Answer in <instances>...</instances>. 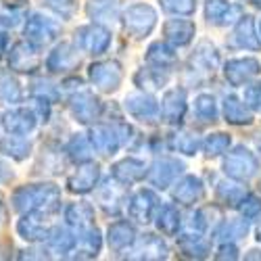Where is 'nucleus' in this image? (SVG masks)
<instances>
[{
	"label": "nucleus",
	"mask_w": 261,
	"mask_h": 261,
	"mask_svg": "<svg viewBox=\"0 0 261 261\" xmlns=\"http://www.w3.org/2000/svg\"><path fill=\"white\" fill-rule=\"evenodd\" d=\"M96 176H98L96 167H82V169H77V173L69 180L71 190H77V192L90 190L94 186V182H96Z\"/></svg>",
	"instance_id": "nucleus-4"
},
{
	"label": "nucleus",
	"mask_w": 261,
	"mask_h": 261,
	"mask_svg": "<svg viewBox=\"0 0 261 261\" xmlns=\"http://www.w3.org/2000/svg\"><path fill=\"white\" fill-rule=\"evenodd\" d=\"M171 13H192L194 11V0H176V5L165 7Z\"/></svg>",
	"instance_id": "nucleus-12"
},
{
	"label": "nucleus",
	"mask_w": 261,
	"mask_h": 261,
	"mask_svg": "<svg viewBox=\"0 0 261 261\" xmlns=\"http://www.w3.org/2000/svg\"><path fill=\"white\" fill-rule=\"evenodd\" d=\"M201 192H203V188H201L199 180H194V178H186V180H184V184H182V188H178V190H176V199H182L184 203H192L197 197H201Z\"/></svg>",
	"instance_id": "nucleus-8"
},
{
	"label": "nucleus",
	"mask_w": 261,
	"mask_h": 261,
	"mask_svg": "<svg viewBox=\"0 0 261 261\" xmlns=\"http://www.w3.org/2000/svg\"><path fill=\"white\" fill-rule=\"evenodd\" d=\"M90 75H92V82H96L98 88H102V90H115L119 80H121V71L115 63L92 65Z\"/></svg>",
	"instance_id": "nucleus-1"
},
{
	"label": "nucleus",
	"mask_w": 261,
	"mask_h": 261,
	"mask_svg": "<svg viewBox=\"0 0 261 261\" xmlns=\"http://www.w3.org/2000/svg\"><path fill=\"white\" fill-rule=\"evenodd\" d=\"M53 23L50 21H44L42 17H34V21L28 28V34L34 42H48L53 38Z\"/></svg>",
	"instance_id": "nucleus-5"
},
{
	"label": "nucleus",
	"mask_w": 261,
	"mask_h": 261,
	"mask_svg": "<svg viewBox=\"0 0 261 261\" xmlns=\"http://www.w3.org/2000/svg\"><path fill=\"white\" fill-rule=\"evenodd\" d=\"M88 36H84L82 38V46L86 48V50H92L94 55H98V53H102L105 48H107V44H109V34L105 32V30H100V28H90V30H84Z\"/></svg>",
	"instance_id": "nucleus-3"
},
{
	"label": "nucleus",
	"mask_w": 261,
	"mask_h": 261,
	"mask_svg": "<svg viewBox=\"0 0 261 261\" xmlns=\"http://www.w3.org/2000/svg\"><path fill=\"white\" fill-rule=\"evenodd\" d=\"M167 36L178 42V44H186V42H190V36H192V25L186 23V21H169L167 23Z\"/></svg>",
	"instance_id": "nucleus-6"
},
{
	"label": "nucleus",
	"mask_w": 261,
	"mask_h": 261,
	"mask_svg": "<svg viewBox=\"0 0 261 261\" xmlns=\"http://www.w3.org/2000/svg\"><path fill=\"white\" fill-rule=\"evenodd\" d=\"M197 111H199V115H205L207 119H213V115H215L213 98H211V96H201V98L197 100Z\"/></svg>",
	"instance_id": "nucleus-11"
},
{
	"label": "nucleus",
	"mask_w": 261,
	"mask_h": 261,
	"mask_svg": "<svg viewBox=\"0 0 261 261\" xmlns=\"http://www.w3.org/2000/svg\"><path fill=\"white\" fill-rule=\"evenodd\" d=\"M226 171H230L232 176H238V178H247L255 171V159L247 153V150L238 148V150H234V155L226 161Z\"/></svg>",
	"instance_id": "nucleus-2"
},
{
	"label": "nucleus",
	"mask_w": 261,
	"mask_h": 261,
	"mask_svg": "<svg viewBox=\"0 0 261 261\" xmlns=\"http://www.w3.org/2000/svg\"><path fill=\"white\" fill-rule=\"evenodd\" d=\"M230 144V138L224 136V134H215L207 140V150H209V155H220L222 150Z\"/></svg>",
	"instance_id": "nucleus-10"
},
{
	"label": "nucleus",
	"mask_w": 261,
	"mask_h": 261,
	"mask_svg": "<svg viewBox=\"0 0 261 261\" xmlns=\"http://www.w3.org/2000/svg\"><path fill=\"white\" fill-rule=\"evenodd\" d=\"M132 241V228L125 224H115L111 230H109V243H111L115 249H121L123 245H127Z\"/></svg>",
	"instance_id": "nucleus-9"
},
{
	"label": "nucleus",
	"mask_w": 261,
	"mask_h": 261,
	"mask_svg": "<svg viewBox=\"0 0 261 261\" xmlns=\"http://www.w3.org/2000/svg\"><path fill=\"white\" fill-rule=\"evenodd\" d=\"M226 117L232 123H249L251 121V115L245 111V105H241L236 98L226 100Z\"/></svg>",
	"instance_id": "nucleus-7"
}]
</instances>
